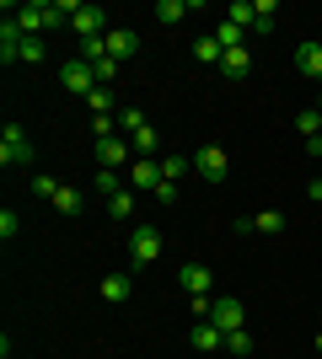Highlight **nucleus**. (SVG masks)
<instances>
[{"label": "nucleus", "instance_id": "42", "mask_svg": "<svg viewBox=\"0 0 322 359\" xmlns=\"http://www.w3.org/2000/svg\"><path fill=\"white\" fill-rule=\"evenodd\" d=\"M317 86H322V81H317Z\"/></svg>", "mask_w": 322, "mask_h": 359}, {"label": "nucleus", "instance_id": "24", "mask_svg": "<svg viewBox=\"0 0 322 359\" xmlns=\"http://www.w3.org/2000/svg\"><path fill=\"white\" fill-rule=\"evenodd\" d=\"M183 16H188L183 0H156V22H167V27H172V22H183Z\"/></svg>", "mask_w": 322, "mask_h": 359}, {"label": "nucleus", "instance_id": "25", "mask_svg": "<svg viewBox=\"0 0 322 359\" xmlns=\"http://www.w3.org/2000/svg\"><path fill=\"white\" fill-rule=\"evenodd\" d=\"M215 43H220V48H247V43H242V27H236V22H220V27H215Z\"/></svg>", "mask_w": 322, "mask_h": 359}, {"label": "nucleus", "instance_id": "40", "mask_svg": "<svg viewBox=\"0 0 322 359\" xmlns=\"http://www.w3.org/2000/svg\"><path fill=\"white\" fill-rule=\"evenodd\" d=\"M311 348H317V354H322V327H317V338H311Z\"/></svg>", "mask_w": 322, "mask_h": 359}, {"label": "nucleus", "instance_id": "41", "mask_svg": "<svg viewBox=\"0 0 322 359\" xmlns=\"http://www.w3.org/2000/svg\"><path fill=\"white\" fill-rule=\"evenodd\" d=\"M317 322H322V311H317Z\"/></svg>", "mask_w": 322, "mask_h": 359}, {"label": "nucleus", "instance_id": "1", "mask_svg": "<svg viewBox=\"0 0 322 359\" xmlns=\"http://www.w3.org/2000/svg\"><path fill=\"white\" fill-rule=\"evenodd\" d=\"M11 22L27 32V38H43L48 27H60V22H65V11H60V6H43V0H27V6H16V11H11Z\"/></svg>", "mask_w": 322, "mask_h": 359}, {"label": "nucleus", "instance_id": "9", "mask_svg": "<svg viewBox=\"0 0 322 359\" xmlns=\"http://www.w3.org/2000/svg\"><path fill=\"white\" fill-rule=\"evenodd\" d=\"M177 285H183L188 295H210V285H215V273L204 269V263H183V269H177Z\"/></svg>", "mask_w": 322, "mask_h": 359}, {"label": "nucleus", "instance_id": "3", "mask_svg": "<svg viewBox=\"0 0 322 359\" xmlns=\"http://www.w3.org/2000/svg\"><path fill=\"white\" fill-rule=\"evenodd\" d=\"M156 257H161V231H156V225H140L135 236H129V263L145 269V263H156Z\"/></svg>", "mask_w": 322, "mask_h": 359}, {"label": "nucleus", "instance_id": "2", "mask_svg": "<svg viewBox=\"0 0 322 359\" xmlns=\"http://www.w3.org/2000/svg\"><path fill=\"white\" fill-rule=\"evenodd\" d=\"M194 172H199L204 182H226V172H231L226 145H199V150H194Z\"/></svg>", "mask_w": 322, "mask_h": 359}, {"label": "nucleus", "instance_id": "37", "mask_svg": "<svg viewBox=\"0 0 322 359\" xmlns=\"http://www.w3.org/2000/svg\"><path fill=\"white\" fill-rule=\"evenodd\" d=\"M0 236H6V241L16 236V215H11V210H0Z\"/></svg>", "mask_w": 322, "mask_h": 359}, {"label": "nucleus", "instance_id": "36", "mask_svg": "<svg viewBox=\"0 0 322 359\" xmlns=\"http://www.w3.org/2000/svg\"><path fill=\"white\" fill-rule=\"evenodd\" d=\"M32 194H38V198H54V194H60V182H54V177H32Z\"/></svg>", "mask_w": 322, "mask_h": 359}, {"label": "nucleus", "instance_id": "19", "mask_svg": "<svg viewBox=\"0 0 322 359\" xmlns=\"http://www.w3.org/2000/svg\"><path fill=\"white\" fill-rule=\"evenodd\" d=\"M107 215H113V220H129V215H135V194H129V188L107 194Z\"/></svg>", "mask_w": 322, "mask_h": 359}, {"label": "nucleus", "instance_id": "22", "mask_svg": "<svg viewBox=\"0 0 322 359\" xmlns=\"http://www.w3.org/2000/svg\"><path fill=\"white\" fill-rule=\"evenodd\" d=\"M253 231L274 236V231H285V215H279V210H258V215H253Z\"/></svg>", "mask_w": 322, "mask_h": 359}, {"label": "nucleus", "instance_id": "13", "mask_svg": "<svg viewBox=\"0 0 322 359\" xmlns=\"http://www.w3.org/2000/svg\"><path fill=\"white\" fill-rule=\"evenodd\" d=\"M295 70L311 75V81H322V43H301L295 48Z\"/></svg>", "mask_w": 322, "mask_h": 359}, {"label": "nucleus", "instance_id": "33", "mask_svg": "<svg viewBox=\"0 0 322 359\" xmlns=\"http://www.w3.org/2000/svg\"><path fill=\"white\" fill-rule=\"evenodd\" d=\"M86 102H92V113H113V91H107V86H97L92 97H86Z\"/></svg>", "mask_w": 322, "mask_h": 359}, {"label": "nucleus", "instance_id": "12", "mask_svg": "<svg viewBox=\"0 0 322 359\" xmlns=\"http://www.w3.org/2000/svg\"><path fill=\"white\" fill-rule=\"evenodd\" d=\"M220 70H226V81H247L253 54H247V48H226V54H220Z\"/></svg>", "mask_w": 322, "mask_h": 359}, {"label": "nucleus", "instance_id": "27", "mask_svg": "<svg viewBox=\"0 0 322 359\" xmlns=\"http://www.w3.org/2000/svg\"><path fill=\"white\" fill-rule=\"evenodd\" d=\"M92 135L97 140H113V135H119V118H113V113H92Z\"/></svg>", "mask_w": 322, "mask_h": 359}, {"label": "nucleus", "instance_id": "28", "mask_svg": "<svg viewBox=\"0 0 322 359\" xmlns=\"http://www.w3.org/2000/svg\"><path fill=\"white\" fill-rule=\"evenodd\" d=\"M226 22H236V27H253V0H236V6H231V11H226Z\"/></svg>", "mask_w": 322, "mask_h": 359}, {"label": "nucleus", "instance_id": "4", "mask_svg": "<svg viewBox=\"0 0 322 359\" xmlns=\"http://www.w3.org/2000/svg\"><path fill=\"white\" fill-rule=\"evenodd\" d=\"M27 161H32L27 135H22L16 123H6V135H0V166H27Z\"/></svg>", "mask_w": 322, "mask_h": 359}, {"label": "nucleus", "instance_id": "7", "mask_svg": "<svg viewBox=\"0 0 322 359\" xmlns=\"http://www.w3.org/2000/svg\"><path fill=\"white\" fill-rule=\"evenodd\" d=\"M210 322H215V327H220V332H236V327H242V322H247L242 300H236V295H220V300H215V311H210Z\"/></svg>", "mask_w": 322, "mask_h": 359}, {"label": "nucleus", "instance_id": "32", "mask_svg": "<svg viewBox=\"0 0 322 359\" xmlns=\"http://www.w3.org/2000/svg\"><path fill=\"white\" fill-rule=\"evenodd\" d=\"M161 166V182H177L183 177V156H167V161H156Z\"/></svg>", "mask_w": 322, "mask_h": 359}, {"label": "nucleus", "instance_id": "18", "mask_svg": "<svg viewBox=\"0 0 322 359\" xmlns=\"http://www.w3.org/2000/svg\"><path fill=\"white\" fill-rule=\"evenodd\" d=\"M274 16H279L274 0H253V27L258 32H274Z\"/></svg>", "mask_w": 322, "mask_h": 359}, {"label": "nucleus", "instance_id": "17", "mask_svg": "<svg viewBox=\"0 0 322 359\" xmlns=\"http://www.w3.org/2000/svg\"><path fill=\"white\" fill-rule=\"evenodd\" d=\"M129 177H135V188H151V194H156V188H161V166H156V161H135Z\"/></svg>", "mask_w": 322, "mask_h": 359}, {"label": "nucleus", "instance_id": "29", "mask_svg": "<svg viewBox=\"0 0 322 359\" xmlns=\"http://www.w3.org/2000/svg\"><path fill=\"white\" fill-rule=\"evenodd\" d=\"M81 60H86V65L107 60V38H86V43H81Z\"/></svg>", "mask_w": 322, "mask_h": 359}, {"label": "nucleus", "instance_id": "15", "mask_svg": "<svg viewBox=\"0 0 322 359\" xmlns=\"http://www.w3.org/2000/svg\"><path fill=\"white\" fill-rule=\"evenodd\" d=\"M123 156H129V145H123V140H119V135H113V140H97V161H102V166H107V172H113V166H119V161H123Z\"/></svg>", "mask_w": 322, "mask_h": 359}, {"label": "nucleus", "instance_id": "30", "mask_svg": "<svg viewBox=\"0 0 322 359\" xmlns=\"http://www.w3.org/2000/svg\"><path fill=\"white\" fill-rule=\"evenodd\" d=\"M226 354H253V338H247V327L226 332Z\"/></svg>", "mask_w": 322, "mask_h": 359}, {"label": "nucleus", "instance_id": "6", "mask_svg": "<svg viewBox=\"0 0 322 359\" xmlns=\"http://www.w3.org/2000/svg\"><path fill=\"white\" fill-rule=\"evenodd\" d=\"M70 27L81 32V43H86V38H107V11L102 6H81V11L70 16Z\"/></svg>", "mask_w": 322, "mask_h": 359}, {"label": "nucleus", "instance_id": "10", "mask_svg": "<svg viewBox=\"0 0 322 359\" xmlns=\"http://www.w3.org/2000/svg\"><path fill=\"white\" fill-rule=\"evenodd\" d=\"M22 43H27V32L16 27V22H0V60H6V65L22 60Z\"/></svg>", "mask_w": 322, "mask_h": 359}, {"label": "nucleus", "instance_id": "8", "mask_svg": "<svg viewBox=\"0 0 322 359\" xmlns=\"http://www.w3.org/2000/svg\"><path fill=\"white\" fill-rule=\"evenodd\" d=\"M188 344L199 348V354H220V348H226V332L215 327V322H194V327H188Z\"/></svg>", "mask_w": 322, "mask_h": 359}, {"label": "nucleus", "instance_id": "23", "mask_svg": "<svg viewBox=\"0 0 322 359\" xmlns=\"http://www.w3.org/2000/svg\"><path fill=\"white\" fill-rule=\"evenodd\" d=\"M220 54H226V48L215 43V32H210V38H199V43H194V60H199V65H220Z\"/></svg>", "mask_w": 322, "mask_h": 359}, {"label": "nucleus", "instance_id": "26", "mask_svg": "<svg viewBox=\"0 0 322 359\" xmlns=\"http://www.w3.org/2000/svg\"><path fill=\"white\" fill-rule=\"evenodd\" d=\"M48 60V43L43 38H27V43H22V65H43Z\"/></svg>", "mask_w": 322, "mask_h": 359}, {"label": "nucleus", "instance_id": "5", "mask_svg": "<svg viewBox=\"0 0 322 359\" xmlns=\"http://www.w3.org/2000/svg\"><path fill=\"white\" fill-rule=\"evenodd\" d=\"M60 81H65V91H76V97H92V91H97V75H92L86 60H65Z\"/></svg>", "mask_w": 322, "mask_h": 359}, {"label": "nucleus", "instance_id": "34", "mask_svg": "<svg viewBox=\"0 0 322 359\" xmlns=\"http://www.w3.org/2000/svg\"><path fill=\"white\" fill-rule=\"evenodd\" d=\"M92 75H97V86H107V81L119 75V60H97V65H92Z\"/></svg>", "mask_w": 322, "mask_h": 359}, {"label": "nucleus", "instance_id": "38", "mask_svg": "<svg viewBox=\"0 0 322 359\" xmlns=\"http://www.w3.org/2000/svg\"><path fill=\"white\" fill-rule=\"evenodd\" d=\"M307 198H311V204L322 210V182H311V188H307Z\"/></svg>", "mask_w": 322, "mask_h": 359}, {"label": "nucleus", "instance_id": "31", "mask_svg": "<svg viewBox=\"0 0 322 359\" xmlns=\"http://www.w3.org/2000/svg\"><path fill=\"white\" fill-rule=\"evenodd\" d=\"M119 129H129V135L145 129V113H140V107H123V113H119Z\"/></svg>", "mask_w": 322, "mask_h": 359}, {"label": "nucleus", "instance_id": "39", "mask_svg": "<svg viewBox=\"0 0 322 359\" xmlns=\"http://www.w3.org/2000/svg\"><path fill=\"white\" fill-rule=\"evenodd\" d=\"M307 150H311V156H322V135H317V140H307Z\"/></svg>", "mask_w": 322, "mask_h": 359}, {"label": "nucleus", "instance_id": "11", "mask_svg": "<svg viewBox=\"0 0 322 359\" xmlns=\"http://www.w3.org/2000/svg\"><path fill=\"white\" fill-rule=\"evenodd\" d=\"M135 48H140V38L129 27H107V60H129Z\"/></svg>", "mask_w": 322, "mask_h": 359}, {"label": "nucleus", "instance_id": "14", "mask_svg": "<svg viewBox=\"0 0 322 359\" xmlns=\"http://www.w3.org/2000/svg\"><path fill=\"white\" fill-rule=\"evenodd\" d=\"M129 290H135V279H129V273H107V279H102V300H113V306H123V300H129Z\"/></svg>", "mask_w": 322, "mask_h": 359}, {"label": "nucleus", "instance_id": "16", "mask_svg": "<svg viewBox=\"0 0 322 359\" xmlns=\"http://www.w3.org/2000/svg\"><path fill=\"white\" fill-rule=\"evenodd\" d=\"M54 210H60V215H70V220H76V215L86 210V198H81V188H65V182H60V194H54Z\"/></svg>", "mask_w": 322, "mask_h": 359}, {"label": "nucleus", "instance_id": "20", "mask_svg": "<svg viewBox=\"0 0 322 359\" xmlns=\"http://www.w3.org/2000/svg\"><path fill=\"white\" fill-rule=\"evenodd\" d=\"M295 129H301L307 140H317L322 135V107H301V113H295Z\"/></svg>", "mask_w": 322, "mask_h": 359}, {"label": "nucleus", "instance_id": "21", "mask_svg": "<svg viewBox=\"0 0 322 359\" xmlns=\"http://www.w3.org/2000/svg\"><path fill=\"white\" fill-rule=\"evenodd\" d=\"M156 145H161V140H156V129H151V123H145V129H135V161H151V156H156Z\"/></svg>", "mask_w": 322, "mask_h": 359}, {"label": "nucleus", "instance_id": "35", "mask_svg": "<svg viewBox=\"0 0 322 359\" xmlns=\"http://www.w3.org/2000/svg\"><path fill=\"white\" fill-rule=\"evenodd\" d=\"M97 194H119V177H113L107 166H97Z\"/></svg>", "mask_w": 322, "mask_h": 359}]
</instances>
